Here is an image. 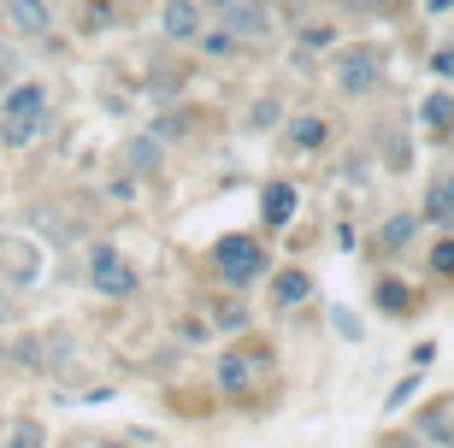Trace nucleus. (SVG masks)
I'll list each match as a JSON object with an SVG mask.
<instances>
[{
	"label": "nucleus",
	"mask_w": 454,
	"mask_h": 448,
	"mask_svg": "<svg viewBox=\"0 0 454 448\" xmlns=\"http://www.w3.org/2000/svg\"><path fill=\"white\" fill-rule=\"evenodd\" d=\"M413 389H419V372H413V378H402V383H395V396H389L384 407H389V413H395V407H407V401H413Z\"/></svg>",
	"instance_id": "23"
},
{
	"label": "nucleus",
	"mask_w": 454,
	"mask_h": 448,
	"mask_svg": "<svg viewBox=\"0 0 454 448\" xmlns=\"http://www.w3.org/2000/svg\"><path fill=\"white\" fill-rule=\"evenodd\" d=\"M0 360H6V349H0Z\"/></svg>",
	"instance_id": "30"
},
{
	"label": "nucleus",
	"mask_w": 454,
	"mask_h": 448,
	"mask_svg": "<svg viewBox=\"0 0 454 448\" xmlns=\"http://www.w3.org/2000/svg\"><path fill=\"white\" fill-rule=\"evenodd\" d=\"M271 24H278V18H271L266 6H219V30H231L242 48H248V42H266Z\"/></svg>",
	"instance_id": "7"
},
{
	"label": "nucleus",
	"mask_w": 454,
	"mask_h": 448,
	"mask_svg": "<svg viewBox=\"0 0 454 448\" xmlns=\"http://www.w3.org/2000/svg\"><path fill=\"white\" fill-rule=\"evenodd\" d=\"M101 448H124V443H101Z\"/></svg>",
	"instance_id": "29"
},
{
	"label": "nucleus",
	"mask_w": 454,
	"mask_h": 448,
	"mask_svg": "<svg viewBox=\"0 0 454 448\" xmlns=\"http://www.w3.org/2000/svg\"><path fill=\"white\" fill-rule=\"evenodd\" d=\"M53 6H42V0H18V6H6V24L12 30H24V35H42V30H53Z\"/></svg>",
	"instance_id": "14"
},
{
	"label": "nucleus",
	"mask_w": 454,
	"mask_h": 448,
	"mask_svg": "<svg viewBox=\"0 0 454 448\" xmlns=\"http://www.w3.org/2000/svg\"><path fill=\"white\" fill-rule=\"evenodd\" d=\"M271 301H278V307H307V301H313V278H307V271H278V278H271Z\"/></svg>",
	"instance_id": "15"
},
{
	"label": "nucleus",
	"mask_w": 454,
	"mask_h": 448,
	"mask_svg": "<svg viewBox=\"0 0 454 448\" xmlns=\"http://www.w3.org/2000/svg\"><path fill=\"white\" fill-rule=\"evenodd\" d=\"M407 283H395V278H384L378 283V307H389V313H407V307H413V295H402Z\"/></svg>",
	"instance_id": "20"
},
{
	"label": "nucleus",
	"mask_w": 454,
	"mask_h": 448,
	"mask_svg": "<svg viewBox=\"0 0 454 448\" xmlns=\"http://www.w3.org/2000/svg\"><path fill=\"white\" fill-rule=\"evenodd\" d=\"M213 266L231 289H248L254 278H266V248L254 242V236H224L219 248H213Z\"/></svg>",
	"instance_id": "5"
},
{
	"label": "nucleus",
	"mask_w": 454,
	"mask_h": 448,
	"mask_svg": "<svg viewBox=\"0 0 454 448\" xmlns=\"http://www.w3.org/2000/svg\"><path fill=\"white\" fill-rule=\"evenodd\" d=\"M219 325H224V331H236V325H248V313H242V307H224Z\"/></svg>",
	"instance_id": "27"
},
{
	"label": "nucleus",
	"mask_w": 454,
	"mask_h": 448,
	"mask_svg": "<svg viewBox=\"0 0 454 448\" xmlns=\"http://www.w3.org/2000/svg\"><path fill=\"white\" fill-rule=\"evenodd\" d=\"M419 124L431 136H449L454 130V95H449V89H431V95L419 100Z\"/></svg>",
	"instance_id": "13"
},
{
	"label": "nucleus",
	"mask_w": 454,
	"mask_h": 448,
	"mask_svg": "<svg viewBox=\"0 0 454 448\" xmlns=\"http://www.w3.org/2000/svg\"><path fill=\"white\" fill-rule=\"evenodd\" d=\"M271 354L266 349H254V342H242V349H231L219 360V389L224 396H248V389H260V383H271Z\"/></svg>",
	"instance_id": "4"
},
{
	"label": "nucleus",
	"mask_w": 454,
	"mask_h": 448,
	"mask_svg": "<svg viewBox=\"0 0 454 448\" xmlns=\"http://www.w3.org/2000/svg\"><path fill=\"white\" fill-rule=\"evenodd\" d=\"M325 136H331V124H325L319 113H295V118L284 124V142H289V148H301V153L325 148Z\"/></svg>",
	"instance_id": "12"
},
{
	"label": "nucleus",
	"mask_w": 454,
	"mask_h": 448,
	"mask_svg": "<svg viewBox=\"0 0 454 448\" xmlns=\"http://www.w3.org/2000/svg\"><path fill=\"white\" fill-rule=\"evenodd\" d=\"M431 266H437V271H449V278H454V242H437V254H431Z\"/></svg>",
	"instance_id": "26"
},
{
	"label": "nucleus",
	"mask_w": 454,
	"mask_h": 448,
	"mask_svg": "<svg viewBox=\"0 0 454 448\" xmlns=\"http://www.w3.org/2000/svg\"><path fill=\"white\" fill-rule=\"evenodd\" d=\"M160 30H166L171 42H189V48H195V42L207 35V12H201V6H189V0H171L166 12H160Z\"/></svg>",
	"instance_id": "9"
},
{
	"label": "nucleus",
	"mask_w": 454,
	"mask_h": 448,
	"mask_svg": "<svg viewBox=\"0 0 454 448\" xmlns=\"http://www.w3.org/2000/svg\"><path fill=\"white\" fill-rule=\"evenodd\" d=\"M6 448H48V431L35 419H18L12 431H6Z\"/></svg>",
	"instance_id": "19"
},
{
	"label": "nucleus",
	"mask_w": 454,
	"mask_h": 448,
	"mask_svg": "<svg viewBox=\"0 0 454 448\" xmlns=\"http://www.w3.org/2000/svg\"><path fill=\"white\" fill-rule=\"evenodd\" d=\"M124 166H130V177H148V171H160L166 166V142H160V136H130V142H124Z\"/></svg>",
	"instance_id": "10"
},
{
	"label": "nucleus",
	"mask_w": 454,
	"mask_h": 448,
	"mask_svg": "<svg viewBox=\"0 0 454 448\" xmlns=\"http://www.w3.org/2000/svg\"><path fill=\"white\" fill-rule=\"evenodd\" d=\"M425 218H431L437 231L454 224V171H437V177H431V189H425Z\"/></svg>",
	"instance_id": "11"
},
{
	"label": "nucleus",
	"mask_w": 454,
	"mask_h": 448,
	"mask_svg": "<svg viewBox=\"0 0 454 448\" xmlns=\"http://www.w3.org/2000/svg\"><path fill=\"white\" fill-rule=\"evenodd\" d=\"M337 89L348 100H366L384 89V48L372 42H354V48H337Z\"/></svg>",
	"instance_id": "2"
},
{
	"label": "nucleus",
	"mask_w": 454,
	"mask_h": 448,
	"mask_svg": "<svg viewBox=\"0 0 454 448\" xmlns=\"http://www.w3.org/2000/svg\"><path fill=\"white\" fill-rule=\"evenodd\" d=\"M106 195H113L118 207H136V200H142V177H130V171H124V177L106 183Z\"/></svg>",
	"instance_id": "21"
},
{
	"label": "nucleus",
	"mask_w": 454,
	"mask_h": 448,
	"mask_svg": "<svg viewBox=\"0 0 454 448\" xmlns=\"http://www.w3.org/2000/svg\"><path fill=\"white\" fill-rule=\"evenodd\" d=\"M419 443H425V448H431V443H437V448H454L449 407H442V413H425V419H419Z\"/></svg>",
	"instance_id": "18"
},
{
	"label": "nucleus",
	"mask_w": 454,
	"mask_h": 448,
	"mask_svg": "<svg viewBox=\"0 0 454 448\" xmlns=\"http://www.w3.org/2000/svg\"><path fill=\"white\" fill-rule=\"evenodd\" d=\"M413 231H419V213H389L384 224H378V248H384V254H402L407 242H413Z\"/></svg>",
	"instance_id": "16"
},
{
	"label": "nucleus",
	"mask_w": 454,
	"mask_h": 448,
	"mask_svg": "<svg viewBox=\"0 0 454 448\" xmlns=\"http://www.w3.org/2000/svg\"><path fill=\"white\" fill-rule=\"evenodd\" d=\"M53 130V95L48 83H12L0 95V142L6 148H30Z\"/></svg>",
	"instance_id": "1"
},
{
	"label": "nucleus",
	"mask_w": 454,
	"mask_h": 448,
	"mask_svg": "<svg viewBox=\"0 0 454 448\" xmlns=\"http://www.w3.org/2000/svg\"><path fill=\"white\" fill-rule=\"evenodd\" d=\"M42 242H30V236H0V289H30L35 278H42Z\"/></svg>",
	"instance_id": "6"
},
{
	"label": "nucleus",
	"mask_w": 454,
	"mask_h": 448,
	"mask_svg": "<svg viewBox=\"0 0 454 448\" xmlns=\"http://www.w3.org/2000/svg\"><path fill=\"white\" fill-rule=\"evenodd\" d=\"M301 48H337V24H301Z\"/></svg>",
	"instance_id": "22"
},
{
	"label": "nucleus",
	"mask_w": 454,
	"mask_h": 448,
	"mask_svg": "<svg viewBox=\"0 0 454 448\" xmlns=\"http://www.w3.org/2000/svg\"><path fill=\"white\" fill-rule=\"evenodd\" d=\"M195 48H201L207 59H236V53H242V42H236L231 30H219V24H207V35L195 42Z\"/></svg>",
	"instance_id": "17"
},
{
	"label": "nucleus",
	"mask_w": 454,
	"mask_h": 448,
	"mask_svg": "<svg viewBox=\"0 0 454 448\" xmlns=\"http://www.w3.org/2000/svg\"><path fill=\"white\" fill-rule=\"evenodd\" d=\"M295 207H301V189H295V183L271 177L266 189H260V224H266V231H284L289 218H295Z\"/></svg>",
	"instance_id": "8"
},
{
	"label": "nucleus",
	"mask_w": 454,
	"mask_h": 448,
	"mask_svg": "<svg viewBox=\"0 0 454 448\" xmlns=\"http://www.w3.org/2000/svg\"><path fill=\"white\" fill-rule=\"evenodd\" d=\"M89 283H95V295H106V301H130L136 289H142V271H136L113 242H95V248H89Z\"/></svg>",
	"instance_id": "3"
},
{
	"label": "nucleus",
	"mask_w": 454,
	"mask_h": 448,
	"mask_svg": "<svg viewBox=\"0 0 454 448\" xmlns=\"http://www.w3.org/2000/svg\"><path fill=\"white\" fill-rule=\"evenodd\" d=\"M431 71H437V77H454V42H449V48H437V53H431Z\"/></svg>",
	"instance_id": "24"
},
{
	"label": "nucleus",
	"mask_w": 454,
	"mask_h": 448,
	"mask_svg": "<svg viewBox=\"0 0 454 448\" xmlns=\"http://www.w3.org/2000/svg\"><path fill=\"white\" fill-rule=\"evenodd\" d=\"M6 318H12V295H6V289H0V325H6Z\"/></svg>",
	"instance_id": "28"
},
{
	"label": "nucleus",
	"mask_w": 454,
	"mask_h": 448,
	"mask_svg": "<svg viewBox=\"0 0 454 448\" xmlns=\"http://www.w3.org/2000/svg\"><path fill=\"white\" fill-rule=\"evenodd\" d=\"M331 325H337V331L348 336V342H354V336H360V318H354V313H342V307H337V313H331Z\"/></svg>",
	"instance_id": "25"
}]
</instances>
